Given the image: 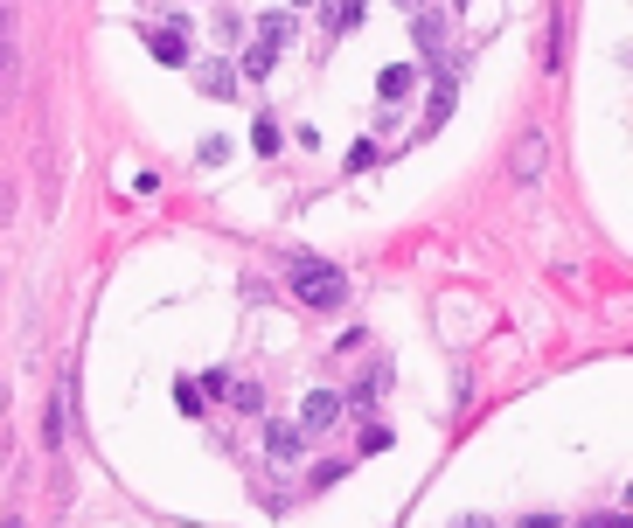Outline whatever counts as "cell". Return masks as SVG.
<instances>
[{
	"label": "cell",
	"instance_id": "cell-1",
	"mask_svg": "<svg viewBox=\"0 0 633 528\" xmlns=\"http://www.w3.org/2000/svg\"><path fill=\"white\" fill-rule=\"evenodd\" d=\"M293 299L300 306H341L348 299V278H341V264H327V258H293Z\"/></svg>",
	"mask_w": 633,
	"mask_h": 528
},
{
	"label": "cell",
	"instance_id": "cell-2",
	"mask_svg": "<svg viewBox=\"0 0 633 528\" xmlns=\"http://www.w3.org/2000/svg\"><path fill=\"white\" fill-rule=\"evenodd\" d=\"M293 35V21L286 14H265V28H258V42L244 49V77L258 84V77H272V63H279V42Z\"/></svg>",
	"mask_w": 633,
	"mask_h": 528
},
{
	"label": "cell",
	"instance_id": "cell-3",
	"mask_svg": "<svg viewBox=\"0 0 633 528\" xmlns=\"http://www.w3.org/2000/svg\"><path fill=\"white\" fill-rule=\"evenodd\" d=\"M195 91L202 98H237V63H223V56L195 63Z\"/></svg>",
	"mask_w": 633,
	"mask_h": 528
},
{
	"label": "cell",
	"instance_id": "cell-4",
	"mask_svg": "<svg viewBox=\"0 0 633 528\" xmlns=\"http://www.w3.org/2000/svg\"><path fill=\"white\" fill-rule=\"evenodd\" d=\"M334 417H341V396H334V390H314L307 403H300V431H307V438H314V431H327Z\"/></svg>",
	"mask_w": 633,
	"mask_h": 528
},
{
	"label": "cell",
	"instance_id": "cell-5",
	"mask_svg": "<svg viewBox=\"0 0 633 528\" xmlns=\"http://www.w3.org/2000/svg\"><path fill=\"white\" fill-rule=\"evenodd\" d=\"M265 452L293 466V459H307V431H300V424H272V431H265Z\"/></svg>",
	"mask_w": 633,
	"mask_h": 528
},
{
	"label": "cell",
	"instance_id": "cell-6",
	"mask_svg": "<svg viewBox=\"0 0 633 528\" xmlns=\"http://www.w3.org/2000/svg\"><path fill=\"white\" fill-rule=\"evenodd\" d=\"M453 98H460V84H453V70H439V77H432V105H425V132L453 119Z\"/></svg>",
	"mask_w": 633,
	"mask_h": 528
},
{
	"label": "cell",
	"instance_id": "cell-7",
	"mask_svg": "<svg viewBox=\"0 0 633 528\" xmlns=\"http://www.w3.org/2000/svg\"><path fill=\"white\" fill-rule=\"evenodd\" d=\"M536 174H543V139L529 132V139L515 146V181H536Z\"/></svg>",
	"mask_w": 633,
	"mask_h": 528
},
{
	"label": "cell",
	"instance_id": "cell-8",
	"mask_svg": "<svg viewBox=\"0 0 633 528\" xmlns=\"http://www.w3.org/2000/svg\"><path fill=\"white\" fill-rule=\"evenodd\" d=\"M320 21L341 35V28H355V21H362V0H320Z\"/></svg>",
	"mask_w": 633,
	"mask_h": 528
},
{
	"label": "cell",
	"instance_id": "cell-9",
	"mask_svg": "<svg viewBox=\"0 0 633 528\" xmlns=\"http://www.w3.org/2000/svg\"><path fill=\"white\" fill-rule=\"evenodd\" d=\"M147 42H154V56H160V63H188V42H181L174 28H154Z\"/></svg>",
	"mask_w": 633,
	"mask_h": 528
},
{
	"label": "cell",
	"instance_id": "cell-10",
	"mask_svg": "<svg viewBox=\"0 0 633 528\" xmlns=\"http://www.w3.org/2000/svg\"><path fill=\"white\" fill-rule=\"evenodd\" d=\"M411 77H418L411 63H390V70L376 77V91H383V98H404V91H411Z\"/></svg>",
	"mask_w": 633,
	"mask_h": 528
},
{
	"label": "cell",
	"instance_id": "cell-11",
	"mask_svg": "<svg viewBox=\"0 0 633 528\" xmlns=\"http://www.w3.org/2000/svg\"><path fill=\"white\" fill-rule=\"evenodd\" d=\"M202 383H188V376H181V383H174V403H181V410H188V417H202V410H209V403H202Z\"/></svg>",
	"mask_w": 633,
	"mask_h": 528
},
{
	"label": "cell",
	"instance_id": "cell-12",
	"mask_svg": "<svg viewBox=\"0 0 633 528\" xmlns=\"http://www.w3.org/2000/svg\"><path fill=\"white\" fill-rule=\"evenodd\" d=\"M439 42H446V28H439V14H418V49H425V56H439Z\"/></svg>",
	"mask_w": 633,
	"mask_h": 528
},
{
	"label": "cell",
	"instance_id": "cell-13",
	"mask_svg": "<svg viewBox=\"0 0 633 528\" xmlns=\"http://www.w3.org/2000/svg\"><path fill=\"white\" fill-rule=\"evenodd\" d=\"M251 146H258V153H279V119H251Z\"/></svg>",
	"mask_w": 633,
	"mask_h": 528
},
{
	"label": "cell",
	"instance_id": "cell-14",
	"mask_svg": "<svg viewBox=\"0 0 633 528\" xmlns=\"http://www.w3.org/2000/svg\"><path fill=\"white\" fill-rule=\"evenodd\" d=\"M585 528H633L627 515H599V522H585Z\"/></svg>",
	"mask_w": 633,
	"mask_h": 528
},
{
	"label": "cell",
	"instance_id": "cell-15",
	"mask_svg": "<svg viewBox=\"0 0 633 528\" xmlns=\"http://www.w3.org/2000/svg\"><path fill=\"white\" fill-rule=\"evenodd\" d=\"M0 70H7V14H0Z\"/></svg>",
	"mask_w": 633,
	"mask_h": 528
},
{
	"label": "cell",
	"instance_id": "cell-16",
	"mask_svg": "<svg viewBox=\"0 0 633 528\" xmlns=\"http://www.w3.org/2000/svg\"><path fill=\"white\" fill-rule=\"evenodd\" d=\"M404 7H425V0H404Z\"/></svg>",
	"mask_w": 633,
	"mask_h": 528
},
{
	"label": "cell",
	"instance_id": "cell-17",
	"mask_svg": "<svg viewBox=\"0 0 633 528\" xmlns=\"http://www.w3.org/2000/svg\"><path fill=\"white\" fill-rule=\"evenodd\" d=\"M293 7H314V0H293Z\"/></svg>",
	"mask_w": 633,
	"mask_h": 528
}]
</instances>
